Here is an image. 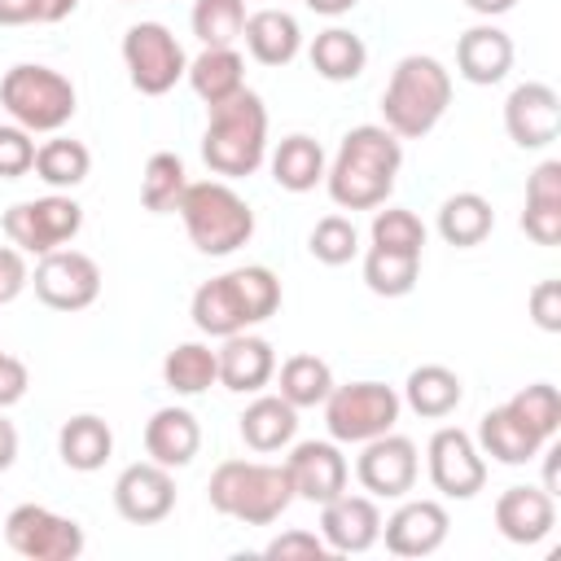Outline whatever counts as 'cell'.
Wrapping results in <instances>:
<instances>
[{"label": "cell", "instance_id": "cell-26", "mask_svg": "<svg viewBox=\"0 0 561 561\" xmlns=\"http://www.w3.org/2000/svg\"><path fill=\"white\" fill-rule=\"evenodd\" d=\"M114 451V430L96 412H79L57 430V456L75 473H96Z\"/></svg>", "mask_w": 561, "mask_h": 561}, {"label": "cell", "instance_id": "cell-31", "mask_svg": "<svg viewBox=\"0 0 561 561\" xmlns=\"http://www.w3.org/2000/svg\"><path fill=\"white\" fill-rule=\"evenodd\" d=\"M324 149L320 140L294 131L285 136L276 149H272V180L285 188V193H311L320 180H324Z\"/></svg>", "mask_w": 561, "mask_h": 561}, {"label": "cell", "instance_id": "cell-8", "mask_svg": "<svg viewBox=\"0 0 561 561\" xmlns=\"http://www.w3.org/2000/svg\"><path fill=\"white\" fill-rule=\"evenodd\" d=\"M4 237L22 250V254H48L61 250L66 241L79 237L83 228V206L70 193H48V197H31V202H13L4 210Z\"/></svg>", "mask_w": 561, "mask_h": 561}, {"label": "cell", "instance_id": "cell-9", "mask_svg": "<svg viewBox=\"0 0 561 561\" xmlns=\"http://www.w3.org/2000/svg\"><path fill=\"white\" fill-rule=\"evenodd\" d=\"M123 61H127V79L140 96H162L171 92L184 70H188V57L180 48V39L162 26V22H136L127 26L123 35Z\"/></svg>", "mask_w": 561, "mask_h": 561}, {"label": "cell", "instance_id": "cell-3", "mask_svg": "<svg viewBox=\"0 0 561 561\" xmlns=\"http://www.w3.org/2000/svg\"><path fill=\"white\" fill-rule=\"evenodd\" d=\"M202 158L215 175L241 180L254 175L267 158V105L259 92L241 88L237 96L210 105V123L202 131Z\"/></svg>", "mask_w": 561, "mask_h": 561}, {"label": "cell", "instance_id": "cell-27", "mask_svg": "<svg viewBox=\"0 0 561 561\" xmlns=\"http://www.w3.org/2000/svg\"><path fill=\"white\" fill-rule=\"evenodd\" d=\"M188 316H193L197 333H206V337H232V333L250 329L245 307H241V298H237V289H232V280H228V272L193 289Z\"/></svg>", "mask_w": 561, "mask_h": 561}, {"label": "cell", "instance_id": "cell-49", "mask_svg": "<svg viewBox=\"0 0 561 561\" xmlns=\"http://www.w3.org/2000/svg\"><path fill=\"white\" fill-rule=\"evenodd\" d=\"M26 386H31L26 364H22L18 355H4V351H0V412L13 408V403L26 394Z\"/></svg>", "mask_w": 561, "mask_h": 561}, {"label": "cell", "instance_id": "cell-24", "mask_svg": "<svg viewBox=\"0 0 561 561\" xmlns=\"http://www.w3.org/2000/svg\"><path fill=\"white\" fill-rule=\"evenodd\" d=\"M237 430H241V438H245L250 451L272 456V451H280V447L294 443V434H298V408L285 403L280 394H259L237 416Z\"/></svg>", "mask_w": 561, "mask_h": 561}, {"label": "cell", "instance_id": "cell-35", "mask_svg": "<svg viewBox=\"0 0 561 561\" xmlns=\"http://www.w3.org/2000/svg\"><path fill=\"white\" fill-rule=\"evenodd\" d=\"M416 276H421V254H399V250L368 245V254H364V285L377 298H403V294H412L416 289Z\"/></svg>", "mask_w": 561, "mask_h": 561}, {"label": "cell", "instance_id": "cell-36", "mask_svg": "<svg viewBox=\"0 0 561 561\" xmlns=\"http://www.w3.org/2000/svg\"><path fill=\"white\" fill-rule=\"evenodd\" d=\"M333 386V368L320 355H289L280 364V399L294 408H320Z\"/></svg>", "mask_w": 561, "mask_h": 561}, {"label": "cell", "instance_id": "cell-44", "mask_svg": "<svg viewBox=\"0 0 561 561\" xmlns=\"http://www.w3.org/2000/svg\"><path fill=\"white\" fill-rule=\"evenodd\" d=\"M267 561H324L333 557L329 543L316 535V530H280L267 548H263Z\"/></svg>", "mask_w": 561, "mask_h": 561}, {"label": "cell", "instance_id": "cell-7", "mask_svg": "<svg viewBox=\"0 0 561 561\" xmlns=\"http://www.w3.org/2000/svg\"><path fill=\"white\" fill-rule=\"evenodd\" d=\"M320 408H324V425L333 443H368L394 430L403 399L386 381H346V386H333Z\"/></svg>", "mask_w": 561, "mask_h": 561}, {"label": "cell", "instance_id": "cell-46", "mask_svg": "<svg viewBox=\"0 0 561 561\" xmlns=\"http://www.w3.org/2000/svg\"><path fill=\"white\" fill-rule=\"evenodd\" d=\"M526 302H530V320L543 333H561V280H539Z\"/></svg>", "mask_w": 561, "mask_h": 561}, {"label": "cell", "instance_id": "cell-19", "mask_svg": "<svg viewBox=\"0 0 561 561\" xmlns=\"http://www.w3.org/2000/svg\"><path fill=\"white\" fill-rule=\"evenodd\" d=\"M219 359V386L232 394H259L272 377H276V351L267 337L241 329L232 337H224V346L215 351Z\"/></svg>", "mask_w": 561, "mask_h": 561}, {"label": "cell", "instance_id": "cell-5", "mask_svg": "<svg viewBox=\"0 0 561 561\" xmlns=\"http://www.w3.org/2000/svg\"><path fill=\"white\" fill-rule=\"evenodd\" d=\"M175 215L184 219L188 241L210 259H224L254 237V210L228 180H188Z\"/></svg>", "mask_w": 561, "mask_h": 561}, {"label": "cell", "instance_id": "cell-42", "mask_svg": "<svg viewBox=\"0 0 561 561\" xmlns=\"http://www.w3.org/2000/svg\"><path fill=\"white\" fill-rule=\"evenodd\" d=\"M373 245L399 250V254H421L425 250V224L403 206H386L373 215Z\"/></svg>", "mask_w": 561, "mask_h": 561}, {"label": "cell", "instance_id": "cell-38", "mask_svg": "<svg viewBox=\"0 0 561 561\" xmlns=\"http://www.w3.org/2000/svg\"><path fill=\"white\" fill-rule=\"evenodd\" d=\"M245 0H193V35L202 48H232L245 26Z\"/></svg>", "mask_w": 561, "mask_h": 561}, {"label": "cell", "instance_id": "cell-52", "mask_svg": "<svg viewBox=\"0 0 561 561\" xmlns=\"http://www.w3.org/2000/svg\"><path fill=\"white\" fill-rule=\"evenodd\" d=\"M13 460H18V430H13V421H4V412H0V473L13 469Z\"/></svg>", "mask_w": 561, "mask_h": 561}, {"label": "cell", "instance_id": "cell-33", "mask_svg": "<svg viewBox=\"0 0 561 561\" xmlns=\"http://www.w3.org/2000/svg\"><path fill=\"white\" fill-rule=\"evenodd\" d=\"M31 171H35L53 193H70V188H79V184L88 180L92 153H88L83 140L53 136V140H44V145L35 149V167H31Z\"/></svg>", "mask_w": 561, "mask_h": 561}, {"label": "cell", "instance_id": "cell-13", "mask_svg": "<svg viewBox=\"0 0 561 561\" xmlns=\"http://www.w3.org/2000/svg\"><path fill=\"white\" fill-rule=\"evenodd\" d=\"M425 460H430L434 491H443L447 500H473L486 486V460H482L473 434H465L460 425L434 430V438L425 447Z\"/></svg>", "mask_w": 561, "mask_h": 561}, {"label": "cell", "instance_id": "cell-15", "mask_svg": "<svg viewBox=\"0 0 561 561\" xmlns=\"http://www.w3.org/2000/svg\"><path fill=\"white\" fill-rule=\"evenodd\" d=\"M114 508L131 526H158L175 508V478L153 460H136L114 478Z\"/></svg>", "mask_w": 561, "mask_h": 561}, {"label": "cell", "instance_id": "cell-30", "mask_svg": "<svg viewBox=\"0 0 561 561\" xmlns=\"http://www.w3.org/2000/svg\"><path fill=\"white\" fill-rule=\"evenodd\" d=\"M307 57H311V70H316L320 79H329V83H351V79H359L364 66H368L364 39H359L355 31H346V26L320 31V35L311 39Z\"/></svg>", "mask_w": 561, "mask_h": 561}, {"label": "cell", "instance_id": "cell-39", "mask_svg": "<svg viewBox=\"0 0 561 561\" xmlns=\"http://www.w3.org/2000/svg\"><path fill=\"white\" fill-rule=\"evenodd\" d=\"M228 280H232V289H237V298H241L250 324H263V320H272V316L280 311V280H276L272 267L245 263V267H232Z\"/></svg>", "mask_w": 561, "mask_h": 561}, {"label": "cell", "instance_id": "cell-25", "mask_svg": "<svg viewBox=\"0 0 561 561\" xmlns=\"http://www.w3.org/2000/svg\"><path fill=\"white\" fill-rule=\"evenodd\" d=\"M478 451L482 456H491V460H500V465H530L548 443L530 430V425H522L508 408H491V412H482V421H478Z\"/></svg>", "mask_w": 561, "mask_h": 561}, {"label": "cell", "instance_id": "cell-43", "mask_svg": "<svg viewBox=\"0 0 561 561\" xmlns=\"http://www.w3.org/2000/svg\"><path fill=\"white\" fill-rule=\"evenodd\" d=\"M35 140L18 123H0V180H22L35 167Z\"/></svg>", "mask_w": 561, "mask_h": 561}, {"label": "cell", "instance_id": "cell-34", "mask_svg": "<svg viewBox=\"0 0 561 561\" xmlns=\"http://www.w3.org/2000/svg\"><path fill=\"white\" fill-rule=\"evenodd\" d=\"M162 381L175 394H202L219 381V359L206 342H180L162 359Z\"/></svg>", "mask_w": 561, "mask_h": 561}, {"label": "cell", "instance_id": "cell-21", "mask_svg": "<svg viewBox=\"0 0 561 561\" xmlns=\"http://www.w3.org/2000/svg\"><path fill=\"white\" fill-rule=\"evenodd\" d=\"M456 70H460V79L473 83V88L500 83V79L513 70V39H508L500 26H491V22L469 26V31L456 39Z\"/></svg>", "mask_w": 561, "mask_h": 561}, {"label": "cell", "instance_id": "cell-23", "mask_svg": "<svg viewBox=\"0 0 561 561\" xmlns=\"http://www.w3.org/2000/svg\"><path fill=\"white\" fill-rule=\"evenodd\" d=\"M241 39H245V48H250V57L259 66H289L302 53L298 18L285 13V9H259V13H250L245 26H241Z\"/></svg>", "mask_w": 561, "mask_h": 561}, {"label": "cell", "instance_id": "cell-12", "mask_svg": "<svg viewBox=\"0 0 561 561\" xmlns=\"http://www.w3.org/2000/svg\"><path fill=\"white\" fill-rule=\"evenodd\" d=\"M416 473H421L416 443L408 434H394V430L368 438L359 460H355V478L373 500H403L416 486Z\"/></svg>", "mask_w": 561, "mask_h": 561}, {"label": "cell", "instance_id": "cell-41", "mask_svg": "<svg viewBox=\"0 0 561 561\" xmlns=\"http://www.w3.org/2000/svg\"><path fill=\"white\" fill-rule=\"evenodd\" d=\"M307 250H311V259H320L324 267H342V263H351V259L359 254V232H355V224H351L346 215H324V219L311 228Z\"/></svg>", "mask_w": 561, "mask_h": 561}, {"label": "cell", "instance_id": "cell-4", "mask_svg": "<svg viewBox=\"0 0 561 561\" xmlns=\"http://www.w3.org/2000/svg\"><path fill=\"white\" fill-rule=\"evenodd\" d=\"M206 500L215 513L237 517L245 526H272L294 504V482L285 465L267 460H224L210 473Z\"/></svg>", "mask_w": 561, "mask_h": 561}, {"label": "cell", "instance_id": "cell-2", "mask_svg": "<svg viewBox=\"0 0 561 561\" xmlns=\"http://www.w3.org/2000/svg\"><path fill=\"white\" fill-rule=\"evenodd\" d=\"M451 105V75L438 57L408 53L381 92V127H390L399 140H421L438 127V118Z\"/></svg>", "mask_w": 561, "mask_h": 561}, {"label": "cell", "instance_id": "cell-29", "mask_svg": "<svg viewBox=\"0 0 561 561\" xmlns=\"http://www.w3.org/2000/svg\"><path fill=\"white\" fill-rule=\"evenodd\" d=\"M184 79L206 105H219V101H228V96H237L245 88V61H241L237 48H202L188 61Z\"/></svg>", "mask_w": 561, "mask_h": 561}, {"label": "cell", "instance_id": "cell-50", "mask_svg": "<svg viewBox=\"0 0 561 561\" xmlns=\"http://www.w3.org/2000/svg\"><path fill=\"white\" fill-rule=\"evenodd\" d=\"M35 22V0H0V26H26Z\"/></svg>", "mask_w": 561, "mask_h": 561}, {"label": "cell", "instance_id": "cell-40", "mask_svg": "<svg viewBox=\"0 0 561 561\" xmlns=\"http://www.w3.org/2000/svg\"><path fill=\"white\" fill-rule=\"evenodd\" d=\"M504 408H508L522 425H530L543 443H552L557 430H561V394H557V386H548V381H530V386H522Z\"/></svg>", "mask_w": 561, "mask_h": 561}, {"label": "cell", "instance_id": "cell-6", "mask_svg": "<svg viewBox=\"0 0 561 561\" xmlns=\"http://www.w3.org/2000/svg\"><path fill=\"white\" fill-rule=\"evenodd\" d=\"M0 105L9 110V118L18 127H26L35 136V131H61L75 118L79 96H75V83L61 70L22 61V66L4 70V79H0Z\"/></svg>", "mask_w": 561, "mask_h": 561}, {"label": "cell", "instance_id": "cell-37", "mask_svg": "<svg viewBox=\"0 0 561 561\" xmlns=\"http://www.w3.org/2000/svg\"><path fill=\"white\" fill-rule=\"evenodd\" d=\"M184 188H188V171H184L180 153L162 149V153H153L145 162V171H140V202H145V210H153V215L175 210Z\"/></svg>", "mask_w": 561, "mask_h": 561}, {"label": "cell", "instance_id": "cell-16", "mask_svg": "<svg viewBox=\"0 0 561 561\" xmlns=\"http://www.w3.org/2000/svg\"><path fill=\"white\" fill-rule=\"evenodd\" d=\"M285 473L294 482V500L324 504L346 491L351 465L333 438H307V443H294V451L285 456Z\"/></svg>", "mask_w": 561, "mask_h": 561}, {"label": "cell", "instance_id": "cell-32", "mask_svg": "<svg viewBox=\"0 0 561 561\" xmlns=\"http://www.w3.org/2000/svg\"><path fill=\"white\" fill-rule=\"evenodd\" d=\"M495 228V210L482 193H451L443 206H438V237L456 250H469V245H482Z\"/></svg>", "mask_w": 561, "mask_h": 561}, {"label": "cell", "instance_id": "cell-48", "mask_svg": "<svg viewBox=\"0 0 561 561\" xmlns=\"http://www.w3.org/2000/svg\"><path fill=\"white\" fill-rule=\"evenodd\" d=\"M26 285H31L26 254H22L18 245H0V302H13Z\"/></svg>", "mask_w": 561, "mask_h": 561}, {"label": "cell", "instance_id": "cell-10", "mask_svg": "<svg viewBox=\"0 0 561 561\" xmlns=\"http://www.w3.org/2000/svg\"><path fill=\"white\" fill-rule=\"evenodd\" d=\"M4 539L26 561H75L83 552V526L44 504H18L4 517Z\"/></svg>", "mask_w": 561, "mask_h": 561}, {"label": "cell", "instance_id": "cell-45", "mask_svg": "<svg viewBox=\"0 0 561 561\" xmlns=\"http://www.w3.org/2000/svg\"><path fill=\"white\" fill-rule=\"evenodd\" d=\"M522 232H526L535 245H557V241H561V206L526 202V210H522Z\"/></svg>", "mask_w": 561, "mask_h": 561}, {"label": "cell", "instance_id": "cell-54", "mask_svg": "<svg viewBox=\"0 0 561 561\" xmlns=\"http://www.w3.org/2000/svg\"><path fill=\"white\" fill-rule=\"evenodd\" d=\"M465 4H469L478 18H500V13H508L517 0H465Z\"/></svg>", "mask_w": 561, "mask_h": 561}, {"label": "cell", "instance_id": "cell-22", "mask_svg": "<svg viewBox=\"0 0 561 561\" xmlns=\"http://www.w3.org/2000/svg\"><path fill=\"white\" fill-rule=\"evenodd\" d=\"M197 447H202V425L188 408H158L145 421V451H149L153 465L175 473V469L193 465Z\"/></svg>", "mask_w": 561, "mask_h": 561}, {"label": "cell", "instance_id": "cell-20", "mask_svg": "<svg viewBox=\"0 0 561 561\" xmlns=\"http://www.w3.org/2000/svg\"><path fill=\"white\" fill-rule=\"evenodd\" d=\"M557 526V504H552V491L543 486H508L500 500H495V530L508 539V543H543Z\"/></svg>", "mask_w": 561, "mask_h": 561}, {"label": "cell", "instance_id": "cell-18", "mask_svg": "<svg viewBox=\"0 0 561 561\" xmlns=\"http://www.w3.org/2000/svg\"><path fill=\"white\" fill-rule=\"evenodd\" d=\"M451 517L438 500H403L386 522H381V539L394 557H430L447 543Z\"/></svg>", "mask_w": 561, "mask_h": 561}, {"label": "cell", "instance_id": "cell-28", "mask_svg": "<svg viewBox=\"0 0 561 561\" xmlns=\"http://www.w3.org/2000/svg\"><path fill=\"white\" fill-rule=\"evenodd\" d=\"M460 399H465V386H460V377H456L447 364H421V368H412L408 381H403V403H408L416 416H425V421L451 416V412L460 408Z\"/></svg>", "mask_w": 561, "mask_h": 561}, {"label": "cell", "instance_id": "cell-51", "mask_svg": "<svg viewBox=\"0 0 561 561\" xmlns=\"http://www.w3.org/2000/svg\"><path fill=\"white\" fill-rule=\"evenodd\" d=\"M79 9V0H35V22H61Z\"/></svg>", "mask_w": 561, "mask_h": 561}, {"label": "cell", "instance_id": "cell-14", "mask_svg": "<svg viewBox=\"0 0 561 561\" xmlns=\"http://www.w3.org/2000/svg\"><path fill=\"white\" fill-rule=\"evenodd\" d=\"M504 131L517 149H548L561 136V96L552 83H517L504 101Z\"/></svg>", "mask_w": 561, "mask_h": 561}, {"label": "cell", "instance_id": "cell-47", "mask_svg": "<svg viewBox=\"0 0 561 561\" xmlns=\"http://www.w3.org/2000/svg\"><path fill=\"white\" fill-rule=\"evenodd\" d=\"M526 202L561 206V158H543V162L526 175Z\"/></svg>", "mask_w": 561, "mask_h": 561}, {"label": "cell", "instance_id": "cell-17", "mask_svg": "<svg viewBox=\"0 0 561 561\" xmlns=\"http://www.w3.org/2000/svg\"><path fill=\"white\" fill-rule=\"evenodd\" d=\"M320 539L329 543V552L351 557V552H368L381 539V508L373 495H333L320 504Z\"/></svg>", "mask_w": 561, "mask_h": 561}, {"label": "cell", "instance_id": "cell-53", "mask_svg": "<svg viewBox=\"0 0 561 561\" xmlns=\"http://www.w3.org/2000/svg\"><path fill=\"white\" fill-rule=\"evenodd\" d=\"M311 13H320V18H342V13H351L359 0H302Z\"/></svg>", "mask_w": 561, "mask_h": 561}, {"label": "cell", "instance_id": "cell-1", "mask_svg": "<svg viewBox=\"0 0 561 561\" xmlns=\"http://www.w3.org/2000/svg\"><path fill=\"white\" fill-rule=\"evenodd\" d=\"M403 145L381 123H359L342 136L337 158L324 171V188L342 210H377L394 193Z\"/></svg>", "mask_w": 561, "mask_h": 561}, {"label": "cell", "instance_id": "cell-11", "mask_svg": "<svg viewBox=\"0 0 561 561\" xmlns=\"http://www.w3.org/2000/svg\"><path fill=\"white\" fill-rule=\"evenodd\" d=\"M31 285H35V298L53 311H83L101 294V267L92 254L61 245V250L39 254Z\"/></svg>", "mask_w": 561, "mask_h": 561}]
</instances>
